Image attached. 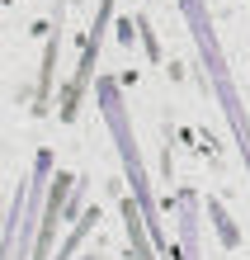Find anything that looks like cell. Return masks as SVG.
Segmentation results:
<instances>
[{"mask_svg": "<svg viewBox=\"0 0 250 260\" xmlns=\"http://www.w3.org/2000/svg\"><path fill=\"white\" fill-rule=\"evenodd\" d=\"M109 19H114V0H99V14H95V28H90V43L81 48V67H76L71 85H66L61 118H76V104H81L85 85H90V76H95V67H99V48H104V28H109Z\"/></svg>", "mask_w": 250, "mask_h": 260, "instance_id": "cell-3", "label": "cell"}, {"mask_svg": "<svg viewBox=\"0 0 250 260\" xmlns=\"http://www.w3.org/2000/svg\"><path fill=\"white\" fill-rule=\"evenodd\" d=\"M123 222H128L132 260H156V241L147 232V218H142V208H137V199H123Z\"/></svg>", "mask_w": 250, "mask_h": 260, "instance_id": "cell-5", "label": "cell"}, {"mask_svg": "<svg viewBox=\"0 0 250 260\" xmlns=\"http://www.w3.org/2000/svg\"><path fill=\"white\" fill-rule=\"evenodd\" d=\"M180 10H184V19H189V34H194L203 76H208L212 95H217V104H222V114H227V123H231V137H236V147H241V161H245V171H250V114H245V100H241L236 81H231V67H227L222 43H217L212 14H208L203 0H180Z\"/></svg>", "mask_w": 250, "mask_h": 260, "instance_id": "cell-1", "label": "cell"}, {"mask_svg": "<svg viewBox=\"0 0 250 260\" xmlns=\"http://www.w3.org/2000/svg\"><path fill=\"white\" fill-rule=\"evenodd\" d=\"M180 260H203V218H198V194H180Z\"/></svg>", "mask_w": 250, "mask_h": 260, "instance_id": "cell-4", "label": "cell"}, {"mask_svg": "<svg viewBox=\"0 0 250 260\" xmlns=\"http://www.w3.org/2000/svg\"><path fill=\"white\" fill-rule=\"evenodd\" d=\"M208 213H212V227H217V232H222V241H227V246H236V241H241V232H236V227H231L227 208L217 204V199H208Z\"/></svg>", "mask_w": 250, "mask_h": 260, "instance_id": "cell-7", "label": "cell"}, {"mask_svg": "<svg viewBox=\"0 0 250 260\" xmlns=\"http://www.w3.org/2000/svg\"><path fill=\"white\" fill-rule=\"evenodd\" d=\"M95 100H99V114H104L109 133H114L118 161H123V171H128V189H132L137 208H142V218H147V232H151L156 246H165V222H161V208H156V199H151V180H147L142 151H137V133H132V118H128L123 85L114 81V76H99V81H95Z\"/></svg>", "mask_w": 250, "mask_h": 260, "instance_id": "cell-2", "label": "cell"}, {"mask_svg": "<svg viewBox=\"0 0 250 260\" xmlns=\"http://www.w3.org/2000/svg\"><path fill=\"white\" fill-rule=\"evenodd\" d=\"M137 28H142V38H147V52H151V62H161V48H156V28L147 19H137Z\"/></svg>", "mask_w": 250, "mask_h": 260, "instance_id": "cell-8", "label": "cell"}, {"mask_svg": "<svg viewBox=\"0 0 250 260\" xmlns=\"http://www.w3.org/2000/svg\"><path fill=\"white\" fill-rule=\"evenodd\" d=\"M90 227H95V208H90V213H85V218H81V222H76V227H71V232H66V241H61V251H57L52 260H71V251H76V246H81V241L90 237Z\"/></svg>", "mask_w": 250, "mask_h": 260, "instance_id": "cell-6", "label": "cell"}]
</instances>
